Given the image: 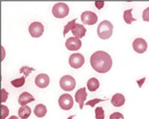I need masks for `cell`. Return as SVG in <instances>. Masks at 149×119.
<instances>
[{
	"instance_id": "obj_1",
	"label": "cell",
	"mask_w": 149,
	"mask_h": 119,
	"mask_svg": "<svg viewBox=\"0 0 149 119\" xmlns=\"http://www.w3.org/2000/svg\"><path fill=\"white\" fill-rule=\"evenodd\" d=\"M90 64L93 69L99 73H106L112 67L111 56L103 51L95 52L90 57Z\"/></svg>"
},
{
	"instance_id": "obj_2",
	"label": "cell",
	"mask_w": 149,
	"mask_h": 119,
	"mask_svg": "<svg viewBox=\"0 0 149 119\" xmlns=\"http://www.w3.org/2000/svg\"><path fill=\"white\" fill-rule=\"evenodd\" d=\"M113 26L109 20H103L97 28V34L99 37L102 39H107L110 38L113 33Z\"/></svg>"
},
{
	"instance_id": "obj_3",
	"label": "cell",
	"mask_w": 149,
	"mask_h": 119,
	"mask_svg": "<svg viewBox=\"0 0 149 119\" xmlns=\"http://www.w3.org/2000/svg\"><path fill=\"white\" fill-rule=\"evenodd\" d=\"M52 13L56 18H64L69 15V8L68 6L64 3H57L53 7Z\"/></svg>"
},
{
	"instance_id": "obj_4",
	"label": "cell",
	"mask_w": 149,
	"mask_h": 119,
	"mask_svg": "<svg viewBox=\"0 0 149 119\" xmlns=\"http://www.w3.org/2000/svg\"><path fill=\"white\" fill-rule=\"evenodd\" d=\"M60 86L65 91H72L76 86V80L70 75H65L60 80Z\"/></svg>"
},
{
	"instance_id": "obj_5",
	"label": "cell",
	"mask_w": 149,
	"mask_h": 119,
	"mask_svg": "<svg viewBox=\"0 0 149 119\" xmlns=\"http://www.w3.org/2000/svg\"><path fill=\"white\" fill-rule=\"evenodd\" d=\"M58 104L62 110H69L73 106V98L69 93L61 95L58 98Z\"/></svg>"
},
{
	"instance_id": "obj_6",
	"label": "cell",
	"mask_w": 149,
	"mask_h": 119,
	"mask_svg": "<svg viewBox=\"0 0 149 119\" xmlns=\"http://www.w3.org/2000/svg\"><path fill=\"white\" fill-rule=\"evenodd\" d=\"M81 21L86 25H94L98 21L97 15L91 11H85L81 14Z\"/></svg>"
},
{
	"instance_id": "obj_7",
	"label": "cell",
	"mask_w": 149,
	"mask_h": 119,
	"mask_svg": "<svg viewBox=\"0 0 149 119\" xmlns=\"http://www.w3.org/2000/svg\"><path fill=\"white\" fill-rule=\"evenodd\" d=\"M29 32L33 38H39L42 35L44 28L42 24L39 21H33L29 26Z\"/></svg>"
},
{
	"instance_id": "obj_8",
	"label": "cell",
	"mask_w": 149,
	"mask_h": 119,
	"mask_svg": "<svg viewBox=\"0 0 149 119\" xmlns=\"http://www.w3.org/2000/svg\"><path fill=\"white\" fill-rule=\"evenodd\" d=\"M85 63V58L80 53H74L70 55L69 58V63L70 66L75 69L81 68Z\"/></svg>"
},
{
	"instance_id": "obj_9",
	"label": "cell",
	"mask_w": 149,
	"mask_h": 119,
	"mask_svg": "<svg viewBox=\"0 0 149 119\" xmlns=\"http://www.w3.org/2000/svg\"><path fill=\"white\" fill-rule=\"evenodd\" d=\"M132 47L136 53L143 54L147 51L148 45L145 39L141 38H138L133 41Z\"/></svg>"
},
{
	"instance_id": "obj_10",
	"label": "cell",
	"mask_w": 149,
	"mask_h": 119,
	"mask_svg": "<svg viewBox=\"0 0 149 119\" xmlns=\"http://www.w3.org/2000/svg\"><path fill=\"white\" fill-rule=\"evenodd\" d=\"M65 45L70 51H78L82 46V42L76 37H70L66 40Z\"/></svg>"
},
{
	"instance_id": "obj_11",
	"label": "cell",
	"mask_w": 149,
	"mask_h": 119,
	"mask_svg": "<svg viewBox=\"0 0 149 119\" xmlns=\"http://www.w3.org/2000/svg\"><path fill=\"white\" fill-rule=\"evenodd\" d=\"M35 85L40 88H47L49 83V77L45 73H41L37 75L35 80Z\"/></svg>"
},
{
	"instance_id": "obj_12",
	"label": "cell",
	"mask_w": 149,
	"mask_h": 119,
	"mask_svg": "<svg viewBox=\"0 0 149 119\" xmlns=\"http://www.w3.org/2000/svg\"><path fill=\"white\" fill-rule=\"evenodd\" d=\"M87 93L86 91V88L84 87L82 88L79 89L75 93L74 95V98H75V101L77 102H78L79 104V107L81 110H82L84 105V101L86 100V97H87Z\"/></svg>"
},
{
	"instance_id": "obj_13",
	"label": "cell",
	"mask_w": 149,
	"mask_h": 119,
	"mask_svg": "<svg viewBox=\"0 0 149 119\" xmlns=\"http://www.w3.org/2000/svg\"><path fill=\"white\" fill-rule=\"evenodd\" d=\"M72 34L76 38L79 39L85 37L86 32V29L84 26V25L79 23H76L75 26L71 30Z\"/></svg>"
},
{
	"instance_id": "obj_14",
	"label": "cell",
	"mask_w": 149,
	"mask_h": 119,
	"mask_svg": "<svg viewBox=\"0 0 149 119\" xmlns=\"http://www.w3.org/2000/svg\"><path fill=\"white\" fill-rule=\"evenodd\" d=\"M35 101V98L32 95L28 92H23L19 97V103L22 106H24L29 102Z\"/></svg>"
},
{
	"instance_id": "obj_15",
	"label": "cell",
	"mask_w": 149,
	"mask_h": 119,
	"mask_svg": "<svg viewBox=\"0 0 149 119\" xmlns=\"http://www.w3.org/2000/svg\"><path fill=\"white\" fill-rule=\"evenodd\" d=\"M125 102V98L122 93H117L113 95L111 99V103L114 107H120L124 105Z\"/></svg>"
},
{
	"instance_id": "obj_16",
	"label": "cell",
	"mask_w": 149,
	"mask_h": 119,
	"mask_svg": "<svg viewBox=\"0 0 149 119\" xmlns=\"http://www.w3.org/2000/svg\"><path fill=\"white\" fill-rule=\"evenodd\" d=\"M31 109L28 105H24L20 107L18 111L19 116L22 119H27L31 116Z\"/></svg>"
},
{
	"instance_id": "obj_17",
	"label": "cell",
	"mask_w": 149,
	"mask_h": 119,
	"mask_svg": "<svg viewBox=\"0 0 149 119\" xmlns=\"http://www.w3.org/2000/svg\"><path fill=\"white\" fill-rule=\"evenodd\" d=\"M47 112V107L42 104H39L36 105L34 109V114L35 115L40 118L44 117Z\"/></svg>"
},
{
	"instance_id": "obj_18",
	"label": "cell",
	"mask_w": 149,
	"mask_h": 119,
	"mask_svg": "<svg viewBox=\"0 0 149 119\" xmlns=\"http://www.w3.org/2000/svg\"><path fill=\"white\" fill-rule=\"evenodd\" d=\"M86 85L90 91L95 92L100 87V82L95 77H92L88 80Z\"/></svg>"
},
{
	"instance_id": "obj_19",
	"label": "cell",
	"mask_w": 149,
	"mask_h": 119,
	"mask_svg": "<svg viewBox=\"0 0 149 119\" xmlns=\"http://www.w3.org/2000/svg\"><path fill=\"white\" fill-rule=\"evenodd\" d=\"M132 10H133L132 8H131V9L124 11L123 12V20L125 21V23L128 24V25H131L133 21L136 20V19H134L132 17Z\"/></svg>"
},
{
	"instance_id": "obj_20",
	"label": "cell",
	"mask_w": 149,
	"mask_h": 119,
	"mask_svg": "<svg viewBox=\"0 0 149 119\" xmlns=\"http://www.w3.org/2000/svg\"><path fill=\"white\" fill-rule=\"evenodd\" d=\"M25 76H23L20 78L14 79L11 81V84L13 85L15 88H20L24 85L25 83Z\"/></svg>"
},
{
	"instance_id": "obj_21",
	"label": "cell",
	"mask_w": 149,
	"mask_h": 119,
	"mask_svg": "<svg viewBox=\"0 0 149 119\" xmlns=\"http://www.w3.org/2000/svg\"><path fill=\"white\" fill-rule=\"evenodd\" d=\"M76 20H77V19H74L72 20V21L68 22L67 25L64 26V31H63L64 37H65L66 33H68L70 30H72L74 28V27L75 26Z\"/></svg>"
},
{
	"instance_id": "obj_22",
	"label": "cell",
	"mask_w": 149,
	"mask_h": 119,
	"mask_svg": "<svg viewBox=\"0 0 149 119\" xmlns=\"http://www.w3.org/2000/svg\"><path fill=\"white\" fill-rule=\"evenodd\" d=\"M96 119H104V111L102 107H98L95 110Z\"/></svg>"
},
{
	"instance_id": "obj_23",
	"label": "cell",
	"mask_w": 149,
	"mask_h": 119,
	"mask_svg": "<svg viewBox=\"0 0 149 119\" xmlns=\"http://www.w3.org/2000/svg\"><path fill=\"white\" fill-rule=\"evenodd\" d=\"M34 70H35V69H34L32 67H29L28 66H23L19 70V73H23L24 76H25V77H26L29 76L30 73H31L32 71Z\"/></svg>"
},
{
	"instance_id": "obj_24",
	"label": "cell",
	"mask_w": 149,
	"mask_h": 119,
	"mask_svg": "<svg viewBox=\"0 0 149 119\" xmlns=\"http://www.w3.org/2000/svg\"><path fill=\"white\" fill-rule=\"evenodd\" d=\"M106 100H102V99H99V98H95L91 100H90L89 101H88L85 104L86 105H90L91 107H94L95 105L99 103L100 102H103V101H105Z\"/></svg>"
},
{
	"instance_id": "obj_25",
	"label": "cell",
	"mask_w": 149,
	"mask_h": 119,
	"mask_svg": "<svg viewBox=\"0 0 149 119\" xmlns=\"http://www.w3.org/2000/svg\"><path fill=\"white\" fill-rule=\"evenodd\" d=\"M1 110H2L1 119H5L9 114L8 108L4 105H1Z\"/></svg>"
},
{
	"instance_id": "obj_26",
	"label": "cell",
	"mask_w": 149,
	"mask_h": 119,
	"mask_svg": "<svg viewBox=\"0 0 149 119\" xmlns=\"http://www.w3.org/2000/svg\"><path fill=\"white\" fill-rule=\"evenodd\" d=\"M109 119H124V117L122 113L115 112L110 116Z\"/></svg>"
},
{
	"instance_id": "obj_27",
	"label": "cell",
	"mask_w": 149,
	"mask_h": 119,
	"mask_svg": "<svg viewBox=\"0 0 149 119\" xmlns=\"http://www.w3.org/2000/svg\"><path fill=\"white\" fill-rule=\"evenodd\" d=\"M143 20L144 21H149V7L146 8L143 12Z\"/></svg>"
},
{
	"instance_id": "obj_28",
	"label": "cell",
	"mask_w": 149,
	"mask_h": 119,
	"mask_svg": "<svg viewBox=\"0 0 149 119\" xmlns=\"http://www.w3.org/2000/svg\"><path fill=\"white\" fill-rule=\"evenodd\" d=\"M1 92H2V100H1V102H6V101L8 98V95L9 93L4 88H3L1 89Z\"/></svg>"
},
{
	"instance_id": "obj_29",
	"label": "cell",
	"mask_w": 149,
	"mask_h": 119,
	"mask_svg": "<svg viewBox=\"0 0 149 119\" xmlns=\"http://www.w3.org/2000/svg\"><path fill=\"white\" fill-rule=\"evenodd\" d=\"M104 1H96V2H95V6L98 10L102 9L104 7Z\"/></svg>"
},
{
	"instance_id": "obj_30",
	"label": "cell",
	"mask_w": 149,
	"mask_h": 119,
	"mask_svg": "<svg viewBox=\"0 0 149 119\" xmlns=\"http://www.w3.org/2000/svg\"><path fill=\"white\" fill-rule=\"evenodd\" d=\"M145 80H146V78H143L142 79H140V80H137V81H136V82H137V83H138V84H139L140 88L141 87V86L143 85V84L144 83Z\"/></svg>"
},
{
	"instance_id": "obj_31",
	"label": "cell",
	"mask_w": 149,
	"mask_h": 119,
	"mask_svg": "<svg viewBox=\"0 0 149 119\" xmlns=\"http://www.w3.org/2000/svg\"><path fill=\"white\" fill-rule=\"evenodd\" d=\"M8 119H19V118L15 116H12L8 118Z\"/></svg>"
},
{
	"instance_id": "obj_32",
	"label": "cell",
	"mask_w": 149,
	"mask_h": 119,
	"mask_svg": "<svg viewBox=\"0 0 149 119\" xmlns=\"http://www.w3.org/2000/svg\"><path fill=\"white\" fill-rule=\"evenodd\" d=\"M73 117H75V115H74V116H71L69 117L68 118V119H73Z\"/></svg>"
}]
</instances>
